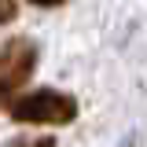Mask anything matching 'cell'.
Wrapping results in <instances>:
<instances>
[{
	"label": "cell",
	"instance_id": "1",
	"mask_svg": "<svg viewBox=\"0 0 147 147\" xmlns=\"http://www.w3.org/2000/svg\"><path fill=\"white\" fill-rule=\"evenodd\" d=\"M11 118L22 125H66L77 118V99L55 88H37L11 103Z\"/></svg>",
	"mask_w": 147,
	"mask_h": 147
},
{
	"label": "cell",
	"instance_id": "2",
	"mask_svg": "<svg viewBox=\"0 0 147 147\" xmlns=\"http://www.w3.org/2000/svg\"><path fill=\"white\" fill-rule=\"evenodd\" d=\"M37 70V48L26 40V37H15L0 48V107L11 103L15 96Z\"/></svg>",
	"mask_w": 147,
	"mask_h": 147
},
{
	"label": "cell",
	"instance_id": "3",
	"mask_svg": "<svg viewBox=\"0 0 147 147\" xmlns=\"http://www.w3.org/2000/svg\"><path fill=\"white\" fill-rule=\"evenodd\" d=\"M15 11H18L15 0H0V26H4V22H11V18H15Z\"/></svg>",
	"mask_w": 147,
	"mask_h": 147
},
{
	"label": "cell",
	"instance_id": "4",
	"mask_svg": "<svg viewBox=\"0 0 147 147\" xmlns=\"http://www.w3.org/2000/svg\"><path fill=\"white\" fill-rule=\"evenodd\" d=\"M11 147H55V140H48V136H37V140H18V144Z\"/></svg>",
	"mask_w": 147,
	"mask_h": 147
},
{
	"label": "cell",
	"instance_id": "5",
	"mask_svg": "<svg viewBox=\"0 0 147 147\" xmlns=\"http://www.w3.org/2000/svg\"><path fill=\"white\" fill-rule=\"evenodd\" d=\"M30 4H37V7H59L63 0H30Z\"/></svg>",
	"mask_w": 147,
	"mask_h": 147
}]
</instances>
